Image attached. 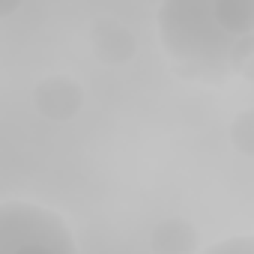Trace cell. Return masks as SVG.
Instances as JSON below:
<instances>
[{"label":"cell","mask_w":254,"mask_h":254,"mask_svg":"<svg viewBox=\"0 0 254 254\" xmlns=\"http://www.w3.org/2000/svg\"><path fill=\"white\" fill-rule=\"evenodd\" d=\"M254 0H165L159 33L168 54L200 78H218L251 57Z\"/></svg>","instance_id":"6da1fadb"},{"label":"cell","mask_w":254,"mask_h":254,"mask_svg":"<svg viewBox=\"0 0 254 254\" xmlns=\"http://www.w3.org/2000/svg\"><path fill=\"white\" fill-rule=\"evenodd\" d=\"M45 251V254H75V236L63 215L48 206L9 200L0 203V254Z\"/></svg>","instance_id":"7a4b0ae2"},{"label":"cell","mask_w":254,"mask_h":254,"mask_svg":"<svg viewBox=\"0 0 254 254\" xmlns=\"http://www.w3.org/2000/svg\"><path fill=\"white\" fill-rule=\"evenodd\" d=\"M33 108L51 123H69L84 108V87L69 75H48L33 87Z\"/></svg>","instance_id":"3957f363"},{"label":"cell","mask_w":254,"mask_h":254,"mask_svg":"<svg viewBox=\"0 0 254 254\" xmlns=\"http://www.w3.org/2000/svg\"><path fill=\"white\" fill-rule=\"evenodd\" d=\"M90 45L96 51V57L108 66H123L129 63L138 51V42L132 36V30L114 21V18H96L90 27Z\"/></svg>","instance_id":"277c9868"},{"label":"cell","mask_w":254,"mask_h":254,"mask_svg":"<svg viewBox=\"0 0 254 254\" xmlns=\"http://www.w3.org/2000/svg\"><path fill=\"white\" fill-rule=\"evenodd\" d=\"M150 248L156 254H191L197 251V230L186 218H165L156 224Z\"/></svg>","instance_id":"5b68a950"},{"label":"cell","mask_w":254,"mask_h":254,"mask_svg":"<svg viewBox=\"0 0 254 254\" xmlns=\"http://www.w3.org/2000/svg\"><path fill=\"white\" fill-rule=\"evenodd\" d=\"M230 144H233L242 156H251V153H254V114H251V111H242V114L230 123Z\"/></svg>","instance_id":"8992f818"},{"label":"cell","mask_w":254,"mask_h":254,"mask_svg":"<svg viewBox=\"0 0 254 254\" xmlns=\"http://www.w3.org/2000/svg\"><path fill=\"white\" fill-rule=\"evenodd\" d=\"M206 254H254V239L251 236H233V239H224V242L206 248Z\"/></svg>","instance_id":"52a82bcc"},{"label":"cell","mask_w":254,"mask_h":254,"mask_svg":"<svg viewBox=\"0 0 254 254\" xmlns=\"http://www.w3.org/2000/svg\"><path fill=\"white\" fill-rule=\"evenodd\" d=\"M18 6H21V0H0V21L9 18V15H15Z\"/></svg>","instance_id":"ba28073f"}]
</instances>
